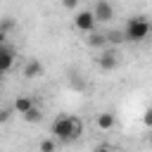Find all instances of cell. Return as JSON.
Instances as JSON below:
<instances>
[{
	"label": "cell",
	"instance_id": "1",
	"mask_svg": "<svg viewBox=\"0 0 152 152\" xmlns=\"http://www.w3.org/2000/svg\"><path fill=\"white\" fill-rule=\"evenodd\" d=\"M50 131H52V138H55V140L69 142V140H76V138L83 135V121L76 119V116L62 114V116H57V119L52 121V128H50Z\"/></svg>",
	"mask_w": 152,
	"mask_h": 152
},
{
	"label": "cell",
	"instance_id": "2",
	"mask_svg": "<svg viewBox=\"0 0 152 152\" xmlns=\"http://www.w3.org/2000/svg\"><path fill=\"white\" fill-rule=\"evenodd\" d=\"M150 33H152V24H150L145 17H131V19L126 21V26H124V36H126V40H131V43H140V40H145Z\"/></svg>",
	"mask_w": 152,
	"mask_h": 152
},
{
	"label": "cell",
	"instance_id": "3",
	"mask_svg": "<svg viewBox=\"0 0 152 152\" xmlns=\"http://www.w3.org/2000/svg\"><path fill=\"white\" fill-rule=\"evenodd\" d=\"M95 24H97V19H95L93 10H81V12L74 14V26L81 33H88V36L95 33Z\"/></svg>",
	"mask_w": 152,
	"mask_h": 152
},
{
	"label": "cell",
	"instance_id": "4",
	"mask_svg": "<svg viewBox=\"0 0 152 152\" xmlns=\"http://www.w3.org/2000/svg\"><path fill=\"white\" fill-rule=\"evenodd\" d=\"M17 64V50L10 48L7 43H0V71L2 74H10Z\"/></svg>",
	"mask_w": 152,
	"mask_h": 152
},
{
	"label": "cell",
	"instance_id": "5",
	"mask_svg": "<svg viewBox=\"0 0 152 152\" xmlns=\"http://www.w3.org/2000/svg\"><path fill=\"white\" fill-rule=\"evenodd\" d=\"M93 14H95L97 21H112L116 12H114V7H112L107 0H97V2L93 5Z\"/></svg>",
	"mask_w": 152,
	"mask_h": 152
},
{
	"label": "cell",
	"instance_id": "6",
	"mask_svg": "<svg viewBox=\"0 0 152 152\" xmlns=\"http://www.w3.org/2000/svg\"><path fill=\"white\" fill-rule=\"evenodd\" d=\"M116 64H119V55H116L114 50H104V52L97 57V66H100L102 71H112V69H116Z\"/></svg>",
	"mask_w": 152,
	"mask_h": 152
},
{
	"label": "cell",
	"instance_id": "7",
	"mask_svg": "<svg viewBox=\"0 0 152 152\" xmlns=\"http://www.w3.org/2000/svg\"><path fill=\"white\" fill-rule=\"evenodd\" d=\"M31 109H36V102H33V97H28V95H19V97L14 100V112H17V114L26 116Z\"/></svg>",
	"mask_w": 152,
	"mask_h": 152
},
{
	"label": "cell",
	"instance_id": "8",
	"mask_svg": "<svg viewBox=\"0 0 152 152\" xmlns=\"http://www.w3.org/2000/svg\"><path fill=\"white\" fill-rule=\"evenodd\" d=\"M95 126H97L100 131H112V128L116 126V116H114L112 112H100V114L95 116Z\"/></svg>",
	"mask_w": 152,
	"mask_h": 152
},
{
	"label": "cell",
	"instance_id": "9",
	"mask_svg": "<svg viewBox=\"0 0 152 152\" xmlns=\"http://www.w3.org/2000/svg\"><path fill=\"white\" fill-rule=\"evenodd\" d=\"M43 74V64L38 62V59H28L26 64H24V69H21V76L24 78H38Z\"/></svg>",
	"mask_w": 152,
	"mask_h": 152
},
{
	"label": "cell",
	"instance_id": "10",
	"mask_svg": "<svg viewBox=\"0 0 152 152\" xmlns=\"http://www.w3.org/2000/svg\"><path fill=\"white\" fill-rule=\"evenodd\" d=\"M86 43H88L90 48H97V50L109 45V40H107V33H97V31H95V33H90V36L86 38Z\"/></svg>",
	"mask_w": 152,
	"mask_h": 152
},
{
	"label": "cell",
	"instance_id": "11",
	"mask_svg": "<svg viewBox=\"0 0 152 152\" xmlns=\"http://www.w3.org/2000/svg\"><path fill=\"white\" fill-rule=\"evenodd\" d=\"M38 152H57V140L55 138H45L38 142Z\"/></svg>",
	"mask_w": 152,
	"mask_h": 152
},
{
	"label": "cell",
	"instance_id": "12",
	"mask_svg": "<svg viewBox=\"0 0 152 152\" xmlns=\"http://www.w3.org/2000/svg\"><path fill=\"white\" fill-rule=\"evenodd\" d=\"M107 40H109L112 45H121V43L126 40V36H124V28H121V31H109V33H107Z\"/></svg>",
	"mask_w": 152,
	"mask_h": 152
},
{
	"label": "cell",
	"instance_id": "13",
	"mask_svg": "<svg viewBox=\"0 0 152 152\" xmlns=\"http://www.w3.org/2000/svg\"><path fill=\"white\" fill-rule=\"evenodd\" d=\"M24 119H26L28 124H36V121H40V119H43V114H40V109L36 107V109H31V112H28V114H26Z\"/></svg>",
	"mask_w": 152,
	"mask_h": 152
},
{
	"label": "cell",
	"instance_id": "14",
	"mask_svg": "<svg viewBox=\"0 0 152 152\" xmlns=\"http://www.w3.org/2000/svg\"><path fill=\"white\" fill-rule=\"evenodd\" d=\"M142 124H145V126H152V109H145V114H142Z\"/></svg>",
	"mask_w": 152,
	"mask_h": 152
},
{
	"label": "cell",
	"instance_id": "15",
	"mask_svg": "<svg viewBox=\"0 0 152 152\" xmlns=\"http://www.w3.org/2000/svg\"><path fill=\"white\" fill-rule=\"evenodd\" d=\"M93 152H114V147H109V145H97Z\"/></svg>",
	"mask_w": 152,
	"mask_h": 152
},
{
	"label": "cell",
	"instance_id": "16",
	"mask_svg": "<svg viewBox=\"0 0 152 152\" xmlns=\"http://www.w3.org/2000/svg\"><path fill=\"white\" fill-rule=\"evenodd\" d=\"M76 5H78V2H74V0H64V7H66V10H76Z\"/></svg>",
	"mask_w": 152,
	"mask_h": 152
},
{
	"label": "cell",
	"instance_id": "17",
	"mask_svg": "<svg viewBox=\"0 0 152 152\" xmlns=\"http://www.w3.org/2000/svg\"><path fill=\"white\" fill-rule=\"evenodd\" d=\"M0 119H2V121H7V119H10V109H2V114H0Z\"/></svg>",
	"mask_w": 152,
	"mask_h": 152
}]
</instances>
